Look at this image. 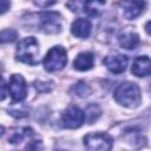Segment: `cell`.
<instances>
[{
    "label": "cell",
    "instance_id": "cell-1",
    "mask_svg": "<svg viewBox=\"0 0 151 151\" xmlns=\"http://www.w3.org/2000/svg\"><path fill=\"white\" fill-rule=\"evenodd\" d=\"M113 96L118 104L125 107H129V109L137 107L142 100L140 90L138 85H136L134 83H130V81H125L118 85L117 88L114 90Z\"/></svg>",
    "mask_w": 151,
    "mask_h": 151
},
{
    "label": "cell",
    "instance_id": "cell-2",
    "mask_svg": "<svg viewBox=\"0 0 151 151\" xmlns=\"http://www.w3.org/2000/svg\"><path fill=\"white\" fill-rule=\"evenodd\" d=\"M15 57L17 60L27 65H37L39 63V45L37 39L33 37L22 39L17 46Z\"/></svg>",
    "mask_w": 151,
    "mask_h": 151
},
{
    "label": "cell",
    "instance_id": "cell-3",
    "mask_svg": "<svg viewBox=\"0 0 151 151\" xmlns=\"http://www.w3.org/2000/svg\"><path fill=\"white\" fill-rule=\"evenodd\" d=\"M45 70L48 72H55L63 70L67 64V53L63 46H54L52 47L47 54L45 55L44 60Z\"/></svg>",
    "mask_w": 151,
    "mask_h": 151
},
{
    "label": "cell",
    "instance_id": "cell-4",
    "mask_svg": "<svg viewBox=\"0 0 151 151\" xmlns=\"http://www.w3.org/2000/svg\"><path fill=\"white\" fill-rule=\"evenodd\" d=\"M84 145L88 150L107 151L112 149L113 139L110 134L104 132H92L84 137Z\"/></svg>",
    "mask_w": 151,
    "mask_h": 151
},
{
    "label": "cell",
    "instance_id": "cell-5",
    "mask_svg": "<svg viewBox=\"0 0 151 151\" xmlns=\"http://www.w3.org/2000/svg\"><path fill=\"white\" fill-rule=\"evenodd\" d=\"M40 29L47 34L59 33L61 29V17L57 12H44L38 15Z\"/></svg>",
    "mask_w": 151,
    "mask_h": 151
},
{
    "label": "cell",
    "instance_id": "cell-6",
    "mask_svg": "<svg viewBox=\"0 0 151 151\" xmlns=\"http://www.w3.org/2000/svg\"><path fill=\"white\" fill-rule=\"evenodd\" d=\"M85 119V112L78 106L71 105L64 111L61 116V124L66 129H78L83 125Z\"/></svg>",
    "mask_w": 151,
    "mask_h": 151
},
{
    "label": "cell",
    "instance_id": "cell-7",
    "mask_svg": "<svg viewBox=\"0 0 151 151\" xmlns=\"http://www.w3.org/2000/svg\"><path fill=\"white\" fill-rule=\"evenodd\" d=\"M8 92L14 101H21L27 96V86L22 76L12 74L8 83Z\"/></svg>",
    "mask_w": 151,
    "mask_h": 151
},
{
    "label": "cell",
    "instance_id": "cell-8",
    "mask_svg": "<svg viewBox=\"0 0 151 151\" xmlns=\"http://www.w3.org/2000/svg\"><path fill=\"white\" fill-rule=\"evenodd\" d=\"M127 61H129L127 57L124 54H111L104 58L103 64L106 66V68L110 72L114 74H119L126 70Z\"/></svg>",
    "mask_w": 151,
    "mask_h": 151
},
{
    "label": "cell",
    "instance_id": "cell-9",
    "mask_svg": "<svg viewBox=\"0 0 151 151\" xmlns=\"http://www.w3.org/2000/svg\"><path fill=\"white\" fill-rule=\"evenodd\" d=\"M125 18L132 20L142 14V12L145 9V1L144 0H122L120 2Z\"/></svg>",
    "mask_w": 151,
    "mask_h": 151
},
{
    "label": "cell",
    "instance_id": "cell-10",
    "mask_svg": "<svg viewBox=\"0 0 151 151\" xmlns=\"http://www.w3.org/2000/svg\"><path fill=\"white\" fill-rule=\"evenodd\" d=\"M131 72L136 77H146L151 74V59L146 55H140L134 58L132 66H131Z\"/></svg>",
    "mask_w": 151,
    "mask_h": 151
},
{
    "label": "cell",
    "instance_id": "cell-11",
    "mask_svg": "<svg viewBox=\"0 0 151 151\" xmlns=\"http://www.w3.org/2000/svg\"><path fill=\"white\" fill-rule=\"evenodd\" d=\"M92 29V25L87 19L78 18L71 25V33L80 39H86L90 37Z\"/></svg>",
    "mask_w": 151,
    "mask_h": 151
},
{
    "label": "cell",
    "instance_id": "cell-12",
    "mask_svg": "<svg viewBox=\"0 0 151 151\" xmlns=\"http://www.w3.org/2000/svg\"><path fill=\"white\" fill-rule=\"evenodd\" d=\"M93 64L94 55L91 52H81L76 57L73 61V67L78 71H88L93 67Z\"/></svg>",
    "mask_w": 151,
    "mask_h": 151
},
{
    "label": "cell",
    "instance_id": "cell-13",
    "mask_svg": "<svg viewBox=\"0 0 151 151\" xmlns=\"http://www.w3.org/2000/svg\"><path fill=\"white\" fill-rule=\"evenodd\" d=\"M34 136V132L29 127H17L11 131L8 142L11 144H19L25 139H31Z\"/></svg>",
    "mask_w": 151,
    "mask_h": 151
},
{
    "label": "cell",
    "instance_id": "cell-14",
    "mask_svg": "<svg viewBox=\"0 0 151 151\" xmlns=\"http://www.w3.org/2000/svg\"><path fill=\"white\" fill-rule=\"evenodd\" d=\"M105 0H85L84 1V12L90 17H99L103 12Z\"/></svg>",
    "mask_w": 151,
    "mask_h": 151
},
{
    "label": "cell",
    "instance_id": "cell-15",
    "mask_svg": "<svg viewBox=\"0 0 151 151\" xmlns=\"http://www.w3.org/2000/svg\"><path fill=\"white\" fill-rule=\"evenodd\" d=\"M119 44L126 50H134L139 45V37L137 33H123L119 37Z\"/></svg>",
    "mask_w": 151,
    "mask_h": 151
},
{
    "label": "cell",
    "instance_id": "cell-16",
    "mask_svg": "<svg viewBox=\"0 0 151 151\" xmlns=\"http://www.w3.org/2000/svg\"><path fill=\"white\" fill-rule=\"evenodd\" d=\"M100 116V109L98 105L91 104L86 107L85 110V118L87 119L88 123H92L94 120H97V118Z\"/></svg>",
    "mask_w": 151,
    "mask_h": 151
},
{
    "label": "cell",
    "instance_id": "cell-17",
    "mask_svg": "<svg viewBox=\"0 0 151 151\" xmlns=\"http://www.w3.org/2000/svg\"><path fill=\"white\" fill-rule=\"evenodd\" d=\"M17 38H18V33H17V31H14L12 28L2 29L1 31L0 39H1L2 44H5V42H13V41L17 40Z\"/></svg>",
    "mask_w": 151,
    "mask_h": 151
},
{
    "label": "cell",
    "instance_id": "cell-18",
    "mask_svg": "<svg viewBox=\"0 0 151 151\" xmlns=\"http://www.w3.org/2000/svg\"><path fill=\"white\" fill-rule=\"evenodd\" d=\"M72 91H74L76 94L79 96V97H85V96H87V94L90 93L88 86H87L85 83H83V81H79L78 84H76V85L72 87Z\"/></svg>",
    "mask_w": 151,
    "mask_h": 151
},
{
    "label": "cell",
    "instance_id": "cell-19",
    "mask_svg": "<svg viewBox=\"0 0 151 151\" xmlns=\"http://www.w3.org/2000/svg\"><path fill=\"white\" fill-rule=\"evenodd\" d=\"M84 1H85V0H68L67 7H68L72 12H79V9H80L81 7H84Z\"/></svg>",
    "mask_w": 151,
    "mask_h": 151
},
{
    "label": "cell",
    "instance_id": "cell-20",
    "mask_svg": "<svg viewBox=\"0 0 151 151\" xmlns=\"http://www.w3.org/2000/svg\"><path fill=\"white\" fill-rule=\"evenodd\" d=\"M34 4L40 7V8H47V7H51L53 6L58 0H33Z\"/></svg>",
    "mask_w": 151,
    "mask_h": 151
},
{
    "label": "cell",
    "instance_id": "cell-21",
    "mask_svg": "<svg viewBox=\"0 0 151 151\" xmlns=\"http://www.w3.org/2000/svg\"><path fill=\"white\" fill-rule=\"evenodd\" d=\"M0 4H1V14H4L11 6V2L9 0H0Z\"/></svg>",
    "mask_w": 151,
    "mask_h": 151
},
{
    "label": "cell",
    "instance_id": "cell-22",
    "mask_svg": "<svg viewBox=\"0 0 151 151\" xmlns=\"http://www.w3.org/2000/svg\"><path fill=\"white\" fill-rule=\"evenodd\" d=\"M1 88H2V91H1V100H5V98H6V84H5L4 79H2V83H1Z\"/></svg>",
    "mask_w": 151,
    "mask_h": 151
},
{
    "label": "cell",
    "instance_id": "cell-23",
    "mask_svg": "<svg viewBox=\"0 0 151 151\" xmlns=\"http://www.w3.org/2000/svg\"><path fill=\"white\" fill-rule=\"evenodd\" d=\"M145 31H146L147 34L151 35V21H147V22L145 24Z\"/></svg>",
    "mask_w": 151,
    "mask_h": 151
}]
</instances>
